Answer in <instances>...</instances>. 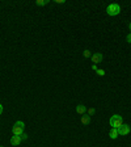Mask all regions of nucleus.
<instances>
[{
	"label": "nucleus",
	"mask_w": 131,
	"mask_h": 147,
	"mask_svg": "<svg viewBox=\"0 0 131 147\" xmlns=\"http://www.w3.org/2000/svg\"><path fill=\"white\" fill-rule=\"evenodd\" d=\"M95 113H96V110L93 109V108H91V109H88V114H89V116H93V114H95Z\"/></svg>",
	"instance_id": "13"
},
{
	"label": "nucleus",
	"mask_w": 131,
	"mask_h": 147,
	"mask_svg": "<svg viewBox=\"0 0 131 147\" xmlns=\"http://www.w3.org/2000/svg\"><path fill=\"white\" fill-rule=\"evenodd\" d=\"M0 147H4V146H0Z\"/></svg>",
	"instance_id": "19"
},
{
	"label": "nucleus",
	"mask_w": 131,
	"mask_h": 147,
	"mask_svg": "<svg viewBox=\"0 0 131 147\" xmlns=\"http://www.w3.org/2000/svg\"><path fill=\"white\" fill-rule=\"evenodd\" d=\"M76 112H77L79 114H85V113H87V108H85V105H83V104L76 105Z\"/></svg>",
	"instance_id": "7"
},
{
	"label": "nucleus",
	"mask_w": 131,
	"mask_h": 147,
	"mask_svg": "<svg viewBox=\"0 0 131 147\" xmlns=\"http://www.w3.org/2000/svg\"><path fill=\"white\" fill-rule=\"evenodd\" d=\"M49 3H50L49 0H37V5H46Z\"/></svg>",
	"instance_id": "10"
},
{
	"label": "nucleus",
	"mask_w": 131,
	"mask_h": 147,
	"mask_svg": "<svg viewBox=\"0 0 131 147\" xmlns=\"http://www.w3.org/2000/svg\"><path fill=\"white\" fill-rule=\"evenodd\" d=\"M92 68H93L95 71H97L98 70V68H97V64H93V66H92Z\"/></svg>",
	"instance_id": "16"
},
{
	"label": "nucleus",
	"mask_w": 131,
	"mask_h": 147,
	"mask_svg": "<svg viewBox=\"0 0 131 147\" xmlns=\"http://www.w3.org/2000/svg\"><path fill=\"white\" fill-rule=\"evenodd\" d=\"M106 13L109 16H117L121 13V5H118V4L113 3V4H110V5H107L106 8Z\"/></svg>",
	"instance_id": "2"
},
{
	"label": "nucleus",
	"mask_w": 131,
	"mask_h": 147,
	"mask_svg": "<svg viewBox=\"0 0 131 147\" xmlns=\"http://www.w3.org/2000/svg\"><path fill=\"white\" fill-rule=\"evenodd\" d=\"M96 74H97L98 76H104V75H105L106 72H105V70H101V68H98V70L96 71Z\"/></svg>",
	"instance_id": "11"
},
{
	"label": "nucleus",
	"mask_w": 131,
	"mask_h": 147,
	"mask_svg": "<svg viewBox=\"0 0 131 147\" xmlns=\"http://www.w3.org/2000/svg\"><path fill=\"white\" fill-rule=\"evenodd\" d=\"M102 58H104V55L101 54V53H95V54H92L91 59H92V63H101V61H102Z\"/></svg>",
	"instance_id": "5"
},
{
	"label": "nucleus",
	"mask_w": 131,
	"mask_h": 147,
	"mask_svg": "<svg viewBox=\"0 0 131 147\" xmlns=\"http://www.w3.org/2000/svg\"><path fill=\"white\" fill-rule=\"evenodd\" d=\"M128 29H130V32H131V22L128 24Z\"/></svg>",
	"instance_id": "18"
},
{
	"label": "nucleus",
	"mask_w": 131,
	"mask_h": 147,
	"mask_svg": "<svg viewBox=\"0 0 131 147\" xmlns=\"http://www.w3.org/2000/svg\"><path fill=\"white\" fill-rule=\"evenodd\" d=\"M126 41H127L128 43H131V33L127 34V37H126Z\"/></svg>",
	"instance_id": "14"
},
{
	"label": "nucleus",
	"mask_w": 131,
	"mask_h": 147,
	"mask_svg": "<svg viewBox=\"0 0 131 147\" xmlns=\"http://www.w3.org/2000/svg\"><path fill=\"white\" fill-rule=\"evenodd\" d=\"M21 137H20V135H13L12 138H11V144H12V146H18V144L21 143Z\"/></svg>",
	"instance_id": "6"
},
{
	"label": "nucleus",
	"mask_w": 131,
	"mask_h": 147,
	"mask_svg": "<svg viewBox=\"0 0 131 147\" xmlns=\"http://www.w3.org/2000/svg\"><path fill=\"white\" fill-rule=\"evenodd\" d=\"M109 123L113 129H118L119 126L123 123L122 116H119V114H114V116H112V118L109 119Z\"/></svg>",
	"instance_id": "1"
},
{
	"label": "nucleus",
	"mask_w": 131,
	"mask_h": 147,
	"mask_svg": "<svg viewBox=\"0 0 131 147\" xmlns=\"http://www.w3.org/2000/svg\"><path fill=\"white\" fill-rule=\"evenodd\" d=\"M20 137H21V139H24V141H26V139H28V135L25 134V133H24V134H21Z\"/></svg>",
	"instance_id": "15"
},
{
	"label": "nucleus",
	"mask_w": 131,
	"mask_h": 147,
	"mask_svg": "<svg viewBox=\"0 0 131 147\" xmlns=\"http://www.w3.org/2000/svg\"><path fill=\"white\" fill-rule=\"evenodd\" d=\"M83 55H84L85 58H91V57H92V54H91V51H89V50H84Z\"/></svg>",
	"instance_id": "12"
},
{
	"label": "nucleus",
	"mask_w": 131,
	"mask_h": 147,
	"mask_svg": "<svg viewBox=\"0 0 131 147\" xmlns=\"http://www.w3.org/2000/svg\"><path fill=\"white\" fill-rule=\"evenodd\" d=\"M130 131H131V127L128 125H126V123H122V125L118 127V134L119 135H127Z\"/></svg>",
	"instance_id": "4"
},
{
	"label": "nucleus",
	"mask_w": 131,
	"mask_h": 147,
	"mask_svg": "<svg viewBox=\"0 0 131 147\" xmlns=\"http://www.w3.org/2000/svg\"><path fill=\"white\" fill-rule=\"evenodd\" d=\"M1 113H3V105L0 104V116H1Z\"/></svg>",
	"instance_id": "17"
},
{
	"label": "nucleus",
	"mask_w": 131,
	"mask_h": 147,
	"mask_svg": "<svg viewBox=\"0 0 131 147\" xmlns=\"http://www.w3.org/2000/svg\"><path fill=\"white\" fill-rule=\"evenodd\" d=\"M118 129H110V131H109V137L112 138V139H116V138H118Z\"/></svg>",
	"instance_id": "9"
},
{
	"label": "nucleus",
	"mask_w": 131,
	"mask_h": 147,
	"mask_svg": "<svg viewBox=\"0 0 131 147\" xmlns=\"http://www.w3.org/2000/svg\"><path fill=\"white\" fill-rule=\"evenodd\" d=\"M81 123L83 125H89V123H91V116H89V114H83L81 116Z\"/></svg>",
	"instance_id": "8"
},
{
	"label": "nucleus",
	"mask_w": 131,
	"mask_h": 147,
	"mask_svg": "<svg viewBox=\"0 0 131 147\" xmlns=\"http://www.w3.org/2000/svg\"><path fill=\"white\" fill-rule=\"evenodd\" d=\"M24 129H25V123L22 121H17L12 127V133L13 135H21L24 134Z\"/></svg>",
	"instance_id": "3"
}]
</instances>
